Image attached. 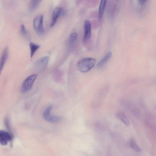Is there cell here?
<instances>
[{"label": "cell", "mask_w": 156, "mask_h": 156, "mask_svg": "<svg viewBox=\"0 0 156 156\" xmlns=\"http://www.w3.org/2000/svg\"><path fill=\"white\" fill-rule=\"evenodd\" d=\"M13 137L11 133L4 130L0 131V143L3 146H5L9 142L12 140Z\"/></svg>", "instance_id": "obj_6"}, {"label": "cell", "mask_w": 156, "mask_h": 156, "mask_svg": "<svg viewBox=\"0 0 156 156\" xmlns=\"http://www.w3.org/2000/svg\"><path fill=\"white\" fill-rule=\"evenodd\" d=\"M112 56V53L111 52L108 53L97 64V67L99 69L103 67L106 63L109 61Z\"/></svg>", "instance_id": "obj_11"}, {"label": "cell", "mask_w": 156, "mask_h": 156, "mask_svg": "<svg viewBox=\"0 0 156 156\" xmlns=\"http://www.w3.org/2000/svg\"><path fill=\"white\" fill-rule=\"evenodd\" d=\"M49 60V57L48 56H44L39 59L34 64V68L39 72L43 71L48 64Z\"/></svg>", "instance_id": "obj_5"}, {"label": "cell", "mask_w": 156, "mask_h": 156, "mask_svg": "<svg viewBox=\"0 0 156 156\" xmlns=\"http://www.w3.org/2000/svg\"><path fill=\"white\" fill-rule=\"evenodd\" d=\"M130 145L132 149L135 151L140 152L141 149L137 145L136 142L134 138H131L130 141Z\"/></svg>", "instance_id": "obj_15"}, {"label": "cell", "mask_w": 156, "mask_h": 156, "mask_svg": "<svg viewBox=\"0 0 156 156\" xmlns=\"http://www.w3.org/2000/svg\"><path fill=\"white\" fill-rule=\"evenodd\" d=\"M147 2L146 1H139L138 2L139 4L141 5H143L146 4V2Z\"/></svg>", "instance_id": "obj_18"}, {"label": "cell", "mask_w": 156, "mask_h": 156, "mask_svg": "<svg viewBox=\"0 0 156 156\" xmlns=\"http://www.w3.org/2000/svg\"><path fill=\"white\" fill-rule=\"evenodd\" d=\"M92 27L89 21L86 20L84 24V35L83 42H86L89 40L91 37Z\"/></svg>", "instance_id": "obj_7"}, {"label": "cell", "mask_w": 156, "mask_h": 156, "mask_svg": "<svg viewBox=\"0 0 156 156\" xmlns=\"http://www.w3.org/2000/svg\"><path fill=\"white\" fill-rule=\"evenodd\" d=\"M53 105H51L48 106L44 111L43 117L46 121L51 123H57L60 122V117L51 115V112L53 108Z\"/></svg>", "instance_id": "obj_3"}, {"label": "cell", "mask_w": 156, "mask_h": 156, "mask_svg": "<svg viewBox=\"0 0 156 156\" xmlns=\"http://www.w3.org/2000/svg\"><path fill=\"white\" fill-rule=\"evenodd\" d=\"M96 63V60L94 59L91 58H84L78 62L77 67L81 73H86L94 67Z\"/></svg>", "instance_id": "obj_1"}, {"label": "cell", "mask_w": 156, "mask_h": 156, "mask_svg": "<svg viewBox=\"0 0 156 156\" xmlns=\"http://www.w3.org/2000/svg\"><path fill=\"white\" fill-rule=\"evenodd\" d=\"M43 20V16L42 15L36 16L33 20V25L34 29L36 32L39 35L42 34L44 31Z\"/></svg>", "instance_id": "obj_4"}, {"label": "cell", "mask_w": 156, "mask_h": 156, "mask_svg": "<svg viewBox=\"0 0 156 156\" xmlns=\"http://www.w3.org/2000/svg\"><path fill=\"white\" fill-rule=\"evenodd\" d=\"M37 77V75L34 74L28 77L24 81L21 88L22 93L27 92L31 89Z\"/></svg>", "instance_id": "obj_2"}, {"label": "cell", "mask_w": 156, "mask_h": 156, "mask_svg": "<svg viewBox=\"0 0 156 156\" xmlns=\"http://www.w3.org/2000/svg\"><path fill=\"white\" fill-rule=\"evenodd\" d=\"M41 1H31L29 3V10L30 12L34 11L39 6Z\"/></svg>", "instance_id": "obj_13"}, {"label": "cell", "mask_w": 156, "mask_h": 156, "mask_svg": "<svg viewBox=\"0 0 156 156\" xmlns=\"http://www.w3.org/2000/svg\"><path fill=\"white\" fill-rule=\"evenodd\" d=\"M21 32L22 34L23 35H26L28 34V31L25 26L21 25L20 29Z\"/></svg>", "instance_id": "obj_17"}, {"label": "cell", "mask_w": 156, "mask_h": 156, "mask_svg": "<svg viewBox=\"0 0 156 156\" xmlns=\"http://www.w3.org/2000/svg\"><path fill=\"white\" fill-rule=\"evenodd\" d=\"M106 1H101L99 7V19L100 21L103 16L106 6Z\"/></svg>", "instance_id": "obj_14"}, {"label": "cell", "mask_w": 156, "mask_h": 156, "mask_svg": "<svg viewBox=\"0 0 156 156\" xmlns=\"http://www.w3.org/2000/svg\"><path fill=\"white\" fill-rule=\"evenodd\" d=\"M116 117L127 126L130 125V122L126 115L123 112L119 111L116 114Z\"/></svg>", "instance_id": "obj_10"}, {"label": "cell", "mask_w": 156, "mask_h": 156, "mask_svg": "<svg viewBox=\"0 0 156 156\" xmlns=\"http://www.w3.org/2000/svg\"><path fill=\"white\" fill-rule=\"evenodd\" d=\"M62 8L61 7H58L54 10L53 13L52 21L51 24V27L54 26L58 18L60 17L61 11Z\"/></svg>", "instance_id": "obj_8"}, {"label": "cell", "mask_w": 156, "mask_h": 156, "mask_svg": "<svg viewBox=\"0 0 156 156\" xmlns=\"http://www.w3.org/2000/svg\"><path fill=\"white\" fill-rule=\"evenodd\" d=\"M29 45L31 50V57H32L35 53L39 48L40 46L32 42H31Z\"/></svg>", "instance_id": "obj_16"}, {"label": "cell", "mask_w": 156, "mask_h": 156, "mask_svg": "<svg viewBox=\"0 0 156 156\" xmlns=\"http://www.w3.org/2000/svg\"><path fill=\"white\" fill-rule=\"evenodd\" d=\"M8 56V49L7 47H6L3 51L0 62V70L1 71L3 69L4 64L7 61Z\"/></svg>", "instance_id": "obj_9"}, {"label": "cell", "mask_w": 156, "mask_h": 156, "mask_svg": "<svg viewBox=\"0 0 156 156\" xmlns=\"http://www.w3.org/2000/svg\"><path fill=\"white\" fill-rule=\"evenodd\" d=\"M78 38V33L76 32L72 33L70 35L67 42L69 47L73 46L76 41Z\"/></svg>", "instance_id": "obj_12"}]
</instances>
